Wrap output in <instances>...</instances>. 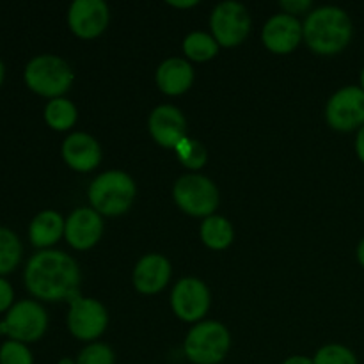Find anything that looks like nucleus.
Returning a JSON list of instances; mask_svg holds the SVG:
<instances>
[{
	"label": "nucleus",
	"instance_id": "nucleus-1",
	"mask_svg": "<svg viewBox=\"0 0 364 364\" xmlns=\"http://www.w3.org/2000/svg\"><path fill=\"white\" fill-rule=\"evenodd\" d=\"M25 287L41 301H68L80 287L78 263L57 249L39 251L28 259L25 269Z\"/></svg>",
	"mask_w": 364,
	"mask_h": 364
},
{
	"label": "nucleus",
	"instance_id": "nucleus-2",
	"mask_svg": "<svg viewBox=\"0 0 364 364\" xmlns=\"http://www.w3.org/2000/svg\"><path fill=\"white\" fill-rule=\"evenodd\" d=\"M302 32L309 48L316 53L331 55L343 50L350 43L352 20L341 7H316L306 16Z\"/></svg>",
	"mask_w": 364,
	"mask_h": 364
},
{
	"label": "nucleus",
	"instance_id": "nucleus-3",
	"mask_svg": "<svg viewBox=\"0 0 364 364\" xmlns=\"http://www.w3.org/2000/svg\"><path fill=\"white\" fill-rule=\"evenodd\" d=\"M137 187L130 174L112 169L98 174L89 185V201L100 215H123L134 203Z\"/></svg>",
	"mask_w": 364,
	"mask_h": 364
},
{
	"label": "nucleus",
	"instance_id": "nucleus-4",
	"mask_svg": "<svg viewBox=\"0 0 364 364\" xmlns=\"http://www.w3.org/2000/svg\"><path fill=\"white\" fill-rule=\"evenodd\" d=\"M25 84L38 95L46 98H60L73 84V70L59 55L43 53L31 59L25 66Z\"/></svg>",
	"mask_w": 364,
	"mask_h": 364
},
{
	"label": "nucleus",
	"instance_id": "nucleus-5",
	"mask_svg": "<svg viewBox=\"0 0 364 364\" xmlns=\"http://www.w3.org/2000/svg\"><path fill=\"white\" fill-rule=\"evenodd\" d=\"M231 336L226 326L215 320L201 322L185 338V355L194 364H219L230 350Z\"/></svg>",
	"mask_w": 364,
	"mask_h": 364
},
{
	"label": "nucleus",
	"instance_id": "nucleus-6",
	"mask_svg": "<svg viewBox=\"0 0 364 364\" xmlns=\"http://www.w3.org/2000/svg\"><path fill=\"white\" fill-rule=\"evenodd\" d=\"M176 205L192 217H210L219 206V188L210 180L198 173L183 174L173 187Z\"/></svg>",
	"mask_w": 364,
	"mask_h": 364
},
{
	"label": "nucleus",
	"instance_id": "nucleus-7",
	"mask_svg": "<svg viewBox=\"0 0 364 364\" xmlns=\"http://www.w3.org/2000/svg\"><path fill=\"white\" fill-rule=\"evenodd\" d=\"M48 327V315L39 302L25 299L16 302L7 311L6 320L0 322V334H7L20 343H34Z\"/></svg>",
	"mask_w": 364,
	"mask_h": 364
},
{
	"label": "nucleus",
	"instance_id": "nucleus-8",
	"mask_svg": "<svg viewBox=\"0 0 364 364\" xmlns=\"http://www.w3.org/2000/svg\"><path fill=\"white\" fill-rule=\"evenodd\" d=\"M251 14L247 7L237 0H224L213 7L210 14L212 36L220 46H237L251 31Z\"/></svg>",
	"mask_w": 364,
	"mask_h": 364
},
{
	"label": "nucleus",
	"instance_id": "nucleus-9",
	"mask_svg": "<svg viewBox=\"0 0 364 364\" xmlns=\"http://www.w3.org/2000/svg\"><path fill=\"white\" fill-rule=\"evenodd\" d=\"M68 329L75 338L82 341H92L105 333L109 326V313L105 306L91 297H82L80 291L68 299Z\"/></svg>",
	"mask_w": 364,
	"mask_h": 364
},
{
	"label": "nucleus",
	"instance_id": "nucleus-10",
	"mask_svg": "<svg viewBox=\"0 0 364 364\" xmlns=\"http://www.w3.org/2000/svg\"><path fill=\"white\" fill-rule=\"evenodd\" d=\"M327 123L340 132H350L364 124V91L347 85L329 98L326 107Z\"/></svg>",
	"mask_w": 364,
	"mask_h": 364
},
{
	"label": "nucleus",
	"instance_id": "nucleus-11",
	"mask_svg": "<svg viewBox=\"0 0 364 364\" xmlns=\"http://www.w3.org/2000/svg\"><path fill=\"white\" fill-rule=\"evenodd\" d=\"M212 295L208 287L198 277H183L171 291V306L178 318L185 322H198L208 313Z\"/></svg>",
	"mask_w": 364,
	"mask_h": 364
},
{
	"label": "nucleus",
	"instance_id": "nucleus-12",
	"mask_svg": "<svg viewBox=\"0 0 364 364\" xmlns=\"http://www.w3.org/2000/svg\"><path fill=\"white\" fill-rule=\"evenodd\" d=\"M110 20L105 0H73L68 9V25L82 39L102 34Z\"/></svg>",
	"mask_w": 364,
	"mask_h": 364
},
{
	"label": "nucleus",
	"instance_id": "nucleus-13",
	"mask_svg": "<svg viewBox=\"0 0 364 364\" xmlns=\"http://www.w3.org/2000/svg\"><path fill=\"white\" fill-rule=\"evenodd\" d=\"M148 128L155 142L164 148H173L187 137V119L178 107L164 103L155 107L149 114Z\"/></svg>",
	"mask_w": 364,
	"mask_h": 364
},
{
	"label": "nucleus",
	"instance_id": "nucleus-14",
	"mask_svg": "<svg viewBox=\"0 0 364 364\" xmlns=\"http://www.w3.org/2000/svg\"><path fill=\"white\" fill-rule=\"evenodd\" d=\"M304 38L302 23L297 16L288 13L274 14L263 25L262 39L263 45L274 53H288L297 48L301 39Z\"/></svg>",
	"mask_w": 364,
	"mask_h": 364
},
{
	"label": "nucleus",
	"instance_id": "nucleus-15",
	"mask_svg": "<svg viewBox=\"0 0 364 364\" xmlns=\"http://www.w3.org/2000/svg\"><path fill=\"white\" fill-rule=\"evenodd\" d=\"M103 235V219L96 210L77 208L70 213L64 226V237L71 247L78 251L91 249Z\"/></svg>",
	"mask_w": 364,
	"mask_h": 364
},
{
	"label": "nucleus",
	"instance_id": "nucleus-16",
	"mask_svg": "<svg viewBox=\"0 0 364 364\" xmlns=\"http://www.w3.org/2000/svg\"><path fill=\"white\" fill-rule=\"evenodd\" d=\"M63 159L71 169L89 173L102 162V148L92 135L73 132L63 142Z\"/></svg>",
	"mask_w": 364,
	"mask_h": 364
},
{
	"label": "nucleus",
	"instance_id": "nucleus-17",
	"mask_svg": "<svg viewBox=\"0 0 364 364\" xmlns=\"http://www.w3.org/2000/svg\"><path fill=\"white\" fill-rule=\"evenodd\" d=\"M169 279L171 263L166 256L159 252H149L142 256L134 269V284L141 294H159L167 287Z\"/></svg>",
	"mask_w": 364,
	"mask_h": 364
},
{
	"label": "nucleus",
	"instance_id": "nucleus-18",
	"mask_svg": "<svg viewBox=\"0 0 364 364\" xmlns=\"http://www.w3.org/2000/svg\"><path fill=\"white\" fill-rule=\"evenodd\" d=\"M155 80L160 91L166 95H181L188 91L194 82V68L183 57H169L156 68Z\"/></svg>",
	"mask_w": 364,
	"mask_h": 364
},
{
	"label": "nucleus",
	"instance_id": "nucleus-19",
	"mask_svg": "<svg viewBox=\"0 0 364 364\" xmlns=\"http://www.w3.org/2000/svg\"><path fill=\"white\" fill-rule=\"evenodd\" d=\"M64 226H66V220L59 212L43 210L32 219L31 228H28V238H31L32 245L45 251L60 240V237L64 235Z\"/></svg>",
	"mask_w": 364,
	"mask_h": 364
},
{
	"label": "nucleus",
	"instance_id": "nucleus-20",
	"mask_svg": "<svg viewBox=\"0 0 364 364\" xmlns=\"http://www.w3.org/2000/svg\"><path fill=\"white\" fill-rule=\"evenodd\" d=\"M235 238L233 226H231L230 220L223 215H210L203 220L201 224V240L205 242L206 247L215 249V251H220V249L230 247L231 242Z\"/></svg>",
	"mask_w": 364,
	"mask_h": 364
},
{
	"label": "nucleus",
	"instance_id": "nucleus-21",
	"mask_svg": "<svg viewBox=\"0 0 364 364\" xmlns=\"http://www.w3.org/2000/svg\"><path fill=\"white\" fill-rule=\"evenodd\" d=\"M77 116L78 112L75 103L71 100L64 98V96L50 100L45 107V121L53 130H70L77 123Z\"/></svg>",
	"mask_w": 364,
	"mask_h": 364
},
{
	"label": "nucleus",
	"instance_id": "nucleus-22",
	"mask_svg": "<svg viewBox=\"0 0 364 364\" xmlns=\"http://www.w3.org/2000/svg\"><path fill=\"white\" fill-rule=\"evenodd\" d=\"M219 43L215 41L212 34L203 31H194L187 34L183 39V53L192 60H210L219 53Z\"/></svg>",
	"mask_w": 364,
	"mask_h": 364
},
{
	"label": "nucleus",
	"instance_id": "nucleus-23",
	"mask_svg": "<svg viewBox=\"0 0 364 364\" xmlns=\"http://www.w3.org/2000/svg\"><path fill=\"white\" fill-rule=\"evenodd\" d=\"M21 252L23 247L16 233L9 228L0 226V277L16 269L21 259Z\"/></svg>",
	"mask_w": 364,
	"mask_h": 364
},
{
	"label": "nucleus",
	"instance_id": "nucleus-24",
	"mask_svg": "<svg viewBox=\"0 0 364 364\" xmlns=\"http://www.w3.org/2000/svg\"><path fill=\"white\" fill-rule=\"evenodd\" d=\"M174 151H176L178 160H180L187 169L192 171L201 169L206 164V160H208V151H206V148L203 146V142L196 141V139L185 137L183 141L176 146Z\"/></svg>",
	"mask_w": 364,
	"mask_h": 364
},
{
	"label": "nucleus",
	"instance_id": "nucleus-25",
	"mask_svg": "<svg viewBox=\"0 0 364 364\" xmlns=\"http://www.w3.org/2000/svg\"><path fill=\"white\" fill-rule=\"evenodd\" d=\"M315 364H358L354 352L343 345L331 343L320 348L313 358Z\"/></svg>",
	"mask_w": 364,
	"mask_h": 364
},
{
	"label": "nucleus",
	"instance_id": "nucleus-26",
	"mask_svg": "<svg viewBox=\"0 0 364 364\" xmlns=\"http://www.w3.org/2000/svg\"><path fill=\"white\" fill-rule=\"evenodd\" d=\"M0 364H34V359L27 345L11 340L0 347Z\"/></svg>",
	"mask_w": 364,
	"mask_h": 364
},
{
	"label": "nucleus",
	"instance_id": "nucleus-27",
	"mask_svg": "<svg viewBox=\"0 0 364 364\" xmlns=\"http://www.w3.org/2000/svg\"><path fill=\"white\" fill-rule=\"evenodd\" d=\"M77 364H114V352L105 343H89L78 354Z\"/></svg>",
	"mask_w": 364,
	"mask_h": 364
},
{
	"label": "nucleus",
	"instance_id": "nucleus-28",
	"mask_svg": "<svg viewBox=\"0 0 364 364\" xmlns=\"http://www.w3.org/2000/svg\"><path fill=\"white\" fill-rule=\"evenodd\" d=\"M13 299H14L13 287H11L4 277H0V313L9 311V309L13 308Z\"/></svg>",
	"mask_w": 364,
	"mask_h": 364
},
{
	"label": "nucleus",
	"instance_id": "nucleus-29",
	"mask_svg": "<svg viewBox=\"0 0 364 364\" xmlns=\"http://www.w3.org/2000/svg\"><path fill=\"white\" fill-rule=\"evenodd\" d=\"M281 7L288 14H301L311 7V0H281Z\"/></svg>",
	"mask_w": 364,
	"mask_h": 364
},
{
	"label": "nucleus",
	"instance_id": "nucleus-30",
	"mask_svg": "<svg viewBox=\"0 0 364 364\" xmlns=\"http://www.w3.org/2000/svg\"><path fill=\"white\" fill-rule=\"evenodd\" d=\"M355 151H358L359 159H361L364 162V124L361 128H359L358 139H355Z\"/></svg>",
	"mask_w": 364,
	"mask_h": 364
},
{
	"label": "nucleus",
	"instance_id": "nucleus-31",
	"mask_svg": "<svg viewBox=\"0 0 364 364\" xmlns=\"http://www.w3.org/2000/svg\"><path fill=\"white\" fill-rule=\"evenodd\" d=\"M283 364H315V363H313V359L306 358V355H291V358H288Z\"/></svg>",
	"mask_w": 364,
	"mask_h": 364
},
{
	"label": "nucleus",
	"instance_id": "nucleus-32",
	"mask_svg": "<svg viewBox=\"0 0 364 364\" xmlns=\"http://www.w3.org/2000/svg\"><path fill=\"white\" fill-rule=\"evenodd\" d=\"M167 4H171V6H176V7H192L198 4V0H188V2H174V0H167Z\"/></svg>",
	"mask_w": 364,
	"mask_h": 364
},
{
	"label": "nucleus",
	"instance_id": "nucleus-33",
	"mask_svg": "<svg viewBox=\"0 0 364 364\" xmlns=\"http://www.w3.org/2000/svg\"><path fill=\"white\" fill-rule=\"evenodd\" d=\"M358 259L359 263L364 267V238L361 242H359V247H358Z\"/></svg>",
	"mask_w": 364,
	"mask_h": 364
},
{
	"label": "nucleus",
	"instance_id": "nucleus-34",
	"mask_svg": "<svg viewBox=\"0 0 364 364\" xmlns=\"http://www.w3.org/2000/svg\"><path fill=\"white\" fill-rule=\"evenodd\" d=\"M4 77H6V66H4V63L0 60V85H2Z\"/></svg>",
	"mask_w": 364,
	"mask_h": 364
},
{
	"label": "nucleus",
	"instance_id": "nucleus-35",
	"mask_svg": "<svg viewBox=\"0 0 364 364\" xmlns=\"http://www.w3.org/2000/svg\"><path fill=\"white\" fill-rule=\"evenodd\" d=\"M59 364H77V361H71V359L64 358V359H60V361H59Z\"/></svg>",
	"mask_w": 364,
	"mask_h": 364
},
{
	"label": "nucleus",
	"instance_id": "nucleus-36",
	"mask_svg": "<svg viewBox=\"0 0 364 364\" xmlns=\"http://www.w3.org/2000/svg\"><path fill=\"white\" fill-rule=\"evenodd\" d=\"M361 85H363V91H364V68H363V73H361Z\"/></svg>",
	"mask_w": 364,
	"mask_h": 364
}]
</instances>
